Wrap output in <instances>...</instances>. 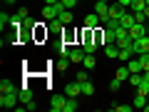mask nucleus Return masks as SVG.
Instances as JSON below:
<instances>
[{"label":"nucleus","instance_id":"2","mask_svg":"<svg viewBox=\"0 0 149 112\" xmlns=\"http://www.w3.org/2000/svg\"><path fill=\"white\" fill-rule=\"evenodd\" d=\"M132 52H134V55L149 52V37H147V35H142L139 40H134V43H132Z\"/></svg>","mask_w":149,"mask_h":112},{"label":"nucleus","instance_id":"9","mask_svg":"<svg viewBox=\"0 0 149 112\" xmlns=\"http://www.w3.org/2000/svg\"><path fill=\"white\" fill-rule=\"evenodd\" d=\"M17 95H20V102H25V105H27V102H32V90H30L27 85H22Z\"/></svg>","mask_w":149,"mask_h":112},{"label":"nucleus","instance_id":"39","mask_svg":"<svg viewBox=\"0 0 149 112\" xmlns=\"http://www.w3.org/2000/svg\"><path fill=\"white\" fill-rule=\"evenodd\" d=\"M144 77H149V70H147V72H144Z\"/></svg>","mask_w":149,"mask_h":112},{"label":"nucleus","instance_id":"37","mask_svg":"<svg viewBox=\"0 0 149 112\" xmlns=\"http://www.w3.org/2000/svg\"><path fill=\"white\" fill-rule=\"evenodd\" d=\"M60 0H45V5H57Z\"/></svg>","mask_w":149,"mask_h":112},{"label":"nucleus","instance_id":"34","mask_svg":"<svg viewBox=\"0 0 149 112\" xmlns=\"http://www.w3.org/2000/svg\"><path fill=\"white\" fill-rule=\"evenodd\" d=\"M77 80H80V82H85V80H87V67H85V70H80V72H77Z\"/></svg>","mask_w":149,"mask_h":112},{"label":"nucleus","instance_id":"17","mask_svg":"<svg viewBox=\"0 0 149 112\" xmlns=\"http://www.w3.org/2000/svg\"><path fill=\"white\" fill-rule=\"evenodd\" d=\"M132 48H119V55H117V57L119 60H122V62H127V60H132Z\"/></svg>","mask_w":149,"mask_h":112},{"label":"nucleus","instance_id":"21","mask_svg":"<svg viewBox=\"0 0 149 112\" xmlns=\"http://www.w3.org/2000/svg\"><path fill=\"white\" fill-rule=\"evenodd\" d=\"M144 8H147V3H144V0H132L129 10H132V13H137V10H144Z\"/></svg>","mask_w":149,"mask_h":112},{"label":"nucleus","instance_id":"22","mask_svg":"<svg viewBox=\"0 0 149 112\" xmlns=\"http://www.w3.org/2000/svg\"><path fill=\"white\" fill-rule=\"evenodd\" d=\"M62 25H65V22L60 20V18H55V20H50V30H52V32H60V30H62Z\"/></svg>","mask_w":149,"mask_h":112},{"label":"nucleus","instance_id":"6","mask_svg":"<svg viewBox=\"0 0 149 112\" xmlns=\"http://www.w3.org/2000/svg\"><path fill=\"white\" fill-rule=\"evenodd\" d=\"M102 43H104V45L117 43V32H114V30H109V27H104V30H102Z\"/></svg>","mask_w":149,"mask_h":112},{"label":"nucleus","instance_id":"16","mask_svg":"<svg viewBox=\"0 0 149 112\" xmlns=\"http://www.w3.org/2000/svg\"><path fill=\"white\" fill-rule=\"evenodd\" d=\"M82 95H85V97H92V95H95V85H92L90 80L82 82Z\"/></svg>","mask_w":149,"mask_h":112},{"label":"nucleus","instance_id":"3","mask_svg":"<svg viewBox=\"0 0 149 112\" xmlns=\"http://www.w3.org/2000/svg\"><path fill=\"white\" fill-rule=\"evenodd\" d=\"M95 13L100 15L102 25H104V22H107V18H109V3H104V0H97V3H95Z\"/></svg>","mask_w":149,"mask_h":112},{"label":"nucleus","instance_id":"42","mask_svg":"<svg viewBox=\"0 0 149 112\" xmlns=\"http://www.w3.org/2000/svg\"><path fill=\"white\" fill-rule=\"evenodd\" d=\"M104 3H109V0H104Z\"/></svg>","mask_w":149,"mask_h":112},{"label":"nucleus","instance_id":"25","mask_svg":"<svg viewBox=\"0 0 149 112\" xmlns=\"http://www.w3.org/2000/svg\"><path fill=\"white\" fill-rule=\"evenodd\" d=\"M13 90H15V85H13L10 80H3V82H0V92H13Z\"/></svg>","mask_w":149,"mask_h":112},{"label":"nucleus","instance_id":"33","mask_svg":"<svg viewBox=\"0 0 149 112\" xmlns=\"http://www.w3.org/2000/svg\"><path fill=\"white\" fill-rule=\"evenodd\" d=\"M70 52H72V48H67V45H60V55H67V57H70Z\"/></svg>","mask_w":149,"mask_h":112},{"label":"nucleus","instance_id":"18","mask_svg":"<svg viewBox=\"0 0 149 112\" xmlns=\"http://www.w3.org/2000/svg\"><path fill=\"white\" fill-rule=\"evenodd\" d=\"M104 52H107V57H117V55H119V48H117V43L104 45Z\"/></svg>","mask_w":149,"mask_h":112},{"label":"nucleus","instance_id":"10","mask_svg":"<svg viewBox=\"0 0 149 112\" xmlns=\"http://www.w3.org/2000/svg\"><path fill=\"white\" fill-rule=\"evenodd\" d=\"M129 75H132V70H129V67H127V62H124L122 67H117V75H114V77H119L122 82H127V80H129Z\"/></svg>","mask_w":149,"mask_h":112},{"label":"nucleus","instance_id":"28","mask_svg":"<svg viewBox=\"0 0 149 112\" xmlns=\"http://www.w3.org/2000/svg\"><path fill=\"white\" fill-rule=\"evenodd\" d=\"M22 27H25V30H32V27H37V22L32 20V18H25V20H22Z\"/></svg>","mask_w":149,"mask_h":112},{"label":"nucleus","instance_id":"24","mask_svg":"<svg viewBox=\"0 0 149 112\" xmlns=\"http://www.w3.org/2000/svg\"><path fill=\"white\" fill-rule=\"evenodd\" d=\"M60 20H62L65 22V25H70V22H72V10H62V13H60Z\"/></svg>","mask_w":149,"mask_h":112},{"label":"nucleus","instance_id":"11","mask_svg":"<svg viewBox=\"0 0 149 112\" xmlns=\"http://www.w3.org/2000/svg\"><path fill=\"white\" fill-rule=\"evenodd\" d=\"M85 50H82V48H74L72 50V52H70V60H72V62H82V60H85Z\"/></svg>","mask_w":149,"mask_h":112},{"label":"nucleus","instance_id":"5","mask_svg":"<svg viewBox=\"0 0 149 112\" xmlns=\"http://www.w3.org/2000/svg\"><path fill=\"white\" fill-rule=\"evenodd\" d=\"M50 110H52V112H62L65 110V97L62 95H55L52 100H50Z\"/></svg>","mask_w":149,"mask_h":112},{"label":"nucleus","instance_id":"1","mask_svg":"<svg viewBox=\"0 0 149 112\" xmlns=\"http://www.w3.org/2000/svg\"><path fill=\"white\" fill-rule=\"evenodd\" d=\"M20 90H13V92H0V105L5 107V110H10V107L17 105V100H20V95H17Z\"/></svg>","mask_w":149,"mask_h":112},{"label":"nucleus","instance_id":"14","mask_svg":"<svg viewBox=\"0 0 149 112\" xmlns=\"http://www.w3.org/2000/svg\"><path fill=\"white\" fill-rule=\"evenodd\" d=\"M77 107H80V105H77V97H67V100H65V110H62V112H74Z\"/></svg>","mask_w":149,"mask_h":112},{"label":"nucleus","instance_id":"40","mask_svg":"<svg viewBox=\"0 0 149 112\" xmlns=\"http://www.w3.org/2000/svg\"><path fill=\"white\" fill-rule=\"evenodd\" d=\"M144 110H147V112H149V102H147V107H144Z\"/></svg>","mask_w":149,"mask_h":112},{"label":"nucleus","instance_id":"19","mask_svg":"<svg viewBox=\"0 0 149 112\" xmlns=\"http://www.w3.org/2000/svg\"><path fill=\"white\" fill-rule=\"evenodd\" d=\"M127 67L132 70V72H144V70H142V62H139V57H137V60H127Z\"/></svg>","mask_w":149,"mask_h":112},{"label":"nucleus","instance_id":"29","mask_svg":"<svg viewBox=\"0 0 149 112\" xmlns=\"http://www.w3.org/2000/svg\"><path fill=\"white\" fill-rule=\"evenodd\" d=\"M122 85H124V82L119 80V77H114V80L109 82V90H114V92H117V90H119V87H122Z\"/></svg>","mask_w":149,"mask_h":112},{"label":"nucleus","instance_id":"23","mask_svg":"<svg viewBox=\"0 0 149 112\" xmlns=\"http://www.w3.org/2000/svg\"><path fill=\"white\" fill-rule=\"evenodd\" d=\"M82 65H85L87 70H92L97 65V60H95V55H85V60H82Z\"/></svg>","mask_w":149,"mask_h":112},{"label":"nucleus","instance_id":"41","mask_svg":"<svg viewBox=\"0 0 149 112\" xmlns=\"http://www.w3.org/2000/svg\"><path fill=\"white\" fill-rule=\"evenodd\" d=\"M144 3H147V5H149V0H144Z\"/></svg>","mask_w":149,"mask_h":112},{"label":"nucleus","instance_id":"15","mask_svg":"<svg viewBox=\"0 0 149 112\" xmlns=\"http://www.w3.org/2000/svg\"><path fill=\"white\" fill-rule=\"evenodd\" d=\"M122 13H124V5H119V3H117V5H109V18H117V20H119Z\"/></svg>","mask_w":149,"mask_h":112},{"label":"nucleus","instance_id":"7","mask_svg":"<svg viewBox=\"0 0 149 112\" xmlns=\"http://www.w3.org/2000/svg\"><path fill=\"white\" fill-rule=\"evenodd\" d=\"M142 35H144V25L142 22H134V25L129 27V37H132V40H139Z\"/></svg>","mask_w":149,"mask_h":112},{"label":"nucleus","instance_id":"36","mask_svg":"<svg viewBox=\"0 0 149 112\" xmlns=\"http://www.w3.org/2000/svg\"><path fill=\"white\" fill-rule=\"evenodd\" d=\"M117 3H119V5H124V8H129V5H132V0H117Z\"/></svg>","mask_w":149,"mask_h":112},{"label":"nucleus","instance_id":"26","mask_svg":"<svg viewBox=\"0 0 149 112\" xmlns=\"http://www.w3.org/2000/svg\"><path fill=\"white\" fill-rule=\"evenodd\" d=\"M139 62H142V70L147 72V70H149V52H142V55H139Z\"/></svg>","mask_w":149,"mask_h":112},{"label":"nucleus","instance_id":"13","mask_svg":"<svg viewBox=\"0 0 149 112\" xmlns=\"http://www.w3.org/2000/svg\"><path fill=\"white\" fill-rule=\"evenodd\" d=\"M119 25L129 30V27L134 25V15H129V13H122V18H119Z\"/></svg>","mask_w":149,"mask_h":112},{"label":"nucleus","instance_id":"43","mask_svg":"<svg viewBox=\"0 0 149 112\" xmlns=\"http://www.w3.org/2000/svg\"><path fill=\"white\" fill-rule=\"evenodd\" d=\"M147 97H149V95H147Z\"/></svg>","mask_w":149,"mask_h":112},{"label":"nucleus","instance_id":"27","mask_svg":"<svg viewBox=\"0 0 149 112\" xmlns=\"http://www.w3.org/2000/svg\"><path fill=\"white\" fill-rule=\"evenodd\" d=\"M10 20H13V15H8V13H0V25H3V27L10 25Z\"/></svg>","mask_w":149,"mask_h":112},{"label":"nucleus","instance_id":"4","mask_svg":"<svg viewBox=\"0 0 149 112\" xmlns=\"http://www.w3.org/2000/svg\"><path fill=\"white\" fill-rule=\"evenodd\" d=\"M82 95V82H72V85H65V97H80Z\"/></svg>","mask_w":149,"mask_h":112},{"label":"nucleus","instance_id":"38","mask_svg":"<svg viewBox=\"0 0 149 112\" xmlns=\"http://www.w3.org/2000/svg\"><path fill=\"white\" fill-rule=\"evenodd\" d=\"M144 15H147V20H149V5H147V8H144Z\"/></svg>","mask_w":149,"mask_h":112},{"label":"nucleus","instance_id":"30","mask_svg":"<svg viewBox=\"0 0 149 112\" xmlns=\"http://www.w3.org/2000/svg\"><path fill=\"white\" fill-rule=\"evenodd\" d=\"M132 107H134V105H114L112 110H114V112H129Z\"/></svg>","mask_w":149,"mask_h":112},{"label":"nucleus","instance_id":"20","mask_svg":"<svg viewBox=\"0 0 149 112\" xmlns=\"http://www.w3.org/2000/svg\"><path fill=\"white\" fill-rule=\"evenodd\" d=\"M70 62H72V60H70L67 55H60V60H57L55 65H57V70H67V65H70Z\"/></svg>","mask_w":149,"mask_h":112},{"label":"nucleus","instance_id":"31","mask_svg":"<svg viewBox=\"0 0 149 112\" xmlns=\"http://www.w3.org/2000/svg\"><path fill=\"white\" fill-rule=\"evenodd\" d=\"M144 18H147V15H144V10H137V13H134V22H142V25H144Z\"/></svg>","mask_w":149,"mask_h":112},{"label":"nucleus","instance_id":"35","mask_svg":"<svg viewBox=\"0 0 149 112\" xmlns=\"http://www.w3.org/2000/svg\"><path fill=\"white\" fill-rule=\"evenodd\" d=\"M17 15H20L22 20H25V18H30V15H27V8H20V10H17Z\"/></svg>","mask_w":149,"mask_h":112},{"label":"nucleus","instance_id":"12","mask_svg":"<svg viewBox=\"0 0 149 112\" xmlns=\"http://www.w3.org/2000/svg\"><path fill=\"white\" fill-rule=\"evenodd\" d=\"M147 102H149V97L144 95V92H137V97H134V107L144 110V107H147Z\"/></svg>","mask_w":149,"mask_h":112},{"label":"nucleus","instance_id":"32","mask_svg":"<svg viewBox=\"0 0 149 112\" xmlns=\"http://www.w3.org/2000/svg\"><path fill=\"white\" fill-rule=\"evenodd\" d=\"M60 3H62V8H65V10H70L72 5H77V0H60Z\"/></svg>","mask_w":149,"mask_h":112},{"label":"nucleus","instance_id":"8","mask_svg":"<svg viewBox=\"0 0 149 112\" xmlns=\"http://www.w3.org/2000/svg\"><path fill=\"white\" fill-rule=\"evenodd\" d=\"M100 22H102V20H100V15H97V13H90V15L85 18V27H90V30H95Z\"/></svg>","mask_w":149,"mask_h":112}]
</instances>
